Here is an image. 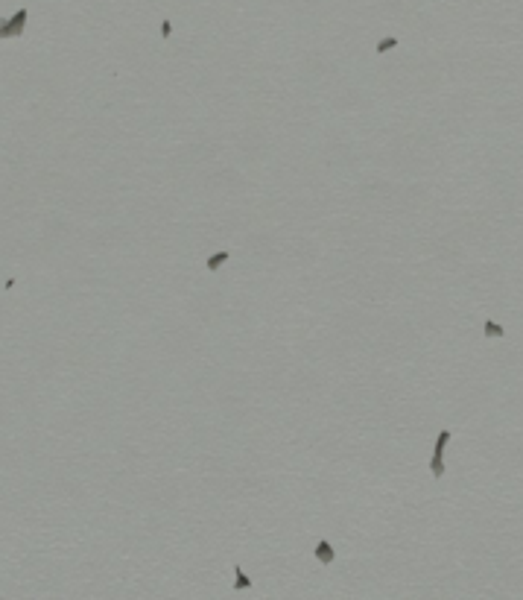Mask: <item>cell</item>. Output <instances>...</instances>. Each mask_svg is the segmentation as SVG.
<instances>
[{
  "label": "cell",
  "mask_w": 523,
  "mask_h": 600,
  "mask_svg": "<svg viewBox=\"0 0 523 600\" xmlns=\"http://www.w3.org/2000/svg\"><path fill=\"white\" fill-rule=\"evenodd\" d=\"M228 261V252H217L214 258H208V270H217V267H222Z\"/></svg>",
  "instance_id": "8992f818"
},
{
  "label": "cell",
  "mask_w": 523,
  "mask_h": 600,
  "mask_svg": "<svg viewBox=\"0 0 523 600\" xmlns=\"http://www.w3.org/2000/svg\"><path fill=\"white\" fill-rule=\"evenodd\" d=\"M392 47H398V38H395V35H386V38L374 47V53H386V50H392Z\"/></svg>",
  "instance_id": "277c9868"
},
{
  "label": "cell",
  "mask_w": 523,
  "mask_h": 600,
  "mask_svg": "<svg viewBox=\"0 0 523 600\" xmlns=\"http://www.w3.org/2000/svg\"><path fill=\"white\" fill-rule=\"evenodd\" d=\"M503 334H506L503 325H497V322H491V319L485 322V337H503Z\"/></svg>",
  "instance_id": "5b68a950"
},
{
  "label": "cell",
  "mask_w": 523,
  "mask_h": 600,
  "mask_svg": "<svg viewBox=\"0 0 523 600\" xmlns=\"http://www.w3.org/2000/svg\"><path fill=\"white\" fill-rule=\"evenodd\" d=\"M316 553H319V559H322V562H333V547H330L328 541H319Z\"/></svg>",
  "instance_id": "3957f363"
},
{
  "label": "cell",
  "mask_w": 523,
  "mask_h": 600,
  "mask_svg": "<svg viewBox=\"0 0 523 600\" xmlns=\"http://www.w3.org/2000/svg\"><path fill=\"white\" fill-rule=\"evenodd\" d=\"M24 24H27V9H21L18 15H15V21L12 24H6V27H0V38H9V35H18L21 30H24Z\"/></svg>",
  "instance_id": "7a4b0ae2"
},
{
  "label": "cell",
  "mask_w": 523,
  "mask_h": 600,
  "mask_svg": "<svg viewBox=\"0 0 523 600\" xmlns=\"http://www.w3.org/2000/svg\"><path fill=\"white\" fill-rule=\"evenodd\" d=\"M234 577H237V589H248L251 586V580L243 574V568H234Z\"/></svg>",
  "instance_id": "52a82bcc"
},
{
  "label": "cell",
  "mask_w": 523,
  "mask_h": 600,
  "mask_svg": "<svg viewBox=\"0 0 523 600\" xmlns=\"http://www.w3.org/2000/svg\"><path fill=\"white\" fill-rule=\"evenodd\" d=\"M161 35H164V38L170 35V21H164V24H161Z\"/></svg>",
  "instance_id": "ba28073f"
},
{
  "label": "cell",
  "mask_w": 523,
  "mask_h": 600,
  "mask_svg": "<svg viewBox=\"0 0 523 600\" xmlns=\"http://www.w3.org/2000/svg\"><path fill=\"white\" fill-rule=\"evenodd\" d=\"M450 442V430H441L436 439V451H433V478L444 475V445Z\"/></svg>",
  "instance_id": "6da1fadb"
}]
</instances>
